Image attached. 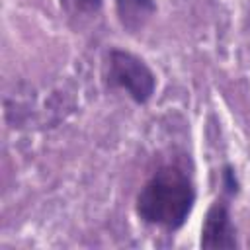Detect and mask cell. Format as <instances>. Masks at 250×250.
Listing matches in <instances>:
<instances>
[{
  "instance_id": "8992f818",
  "label": "cell",
  "mask_w": 250,
  "mask_h": 250,
  "mask_svg": "<svg viewBox=\"0 0 250 250\" xmlns=\"http://www.w3.org/2000/svg\"><path fill=\"white\" fill-rule=\"evenodd\" d=\"M74 2L84 12H98L102 8V0H74Z\"/></svg>"
},
{
  "instance_id": "5b68a950",
  "label": "cell",
  "mask_w": 250,
  "mask_h": 250,
  "mask_svg": "<svg viewBox=\"0 0 250 250\" xmlns=\"http://www.w3.org/2000/svg\"><path fill=\"white\" fill-rule=\"evenodd\" d=\"M223 180H225V189L229 193H236L238 189V182H236V176H234V170L230 166H225V172H223Z\"/></svg>"
},
{
  "instance_id": "6da1fadb",
  "label": "cell",
  "mask_w": 250,
  "mask_h": 250,
  "mask_svg": "<svg viewBox=\"0 0 250 250\" xmlns=\"http://www.w3.org/2000/svg\"><path fill=\"white\" fill-rule=\"evenodd\" d=\"M195 203V189L189 178L174 168H160L137 195V215L166 230H178L189 217Z\"/></svg>"
},
{
  "instance_id": "277c9868",
  "label": "cell",
  "mask_w": 250,
  "mask_h": 250,
  "mask_svg": "<svg viewBox=\"0 0 250 250\" xmlns=\"http://www.w3.org/2000/svg\"><path fill=\"white\" fill-rule=\"evenodd\" d=\"M115 10L121 25L127 31H139L154 16V0H115Z\"/></svg>"
},
{
  "instance_id": "3957f363",
  "label": "cell",
  "mask_w": 250,
  "mask_h": 250,
  "mask_svg": "<svg viewBox=\"0 0 250 250\" xmlns=\"http://www.w3.org/2000/svg\"><path fill=\"white\" fill-rule=\"evenodd\" d=\"M199 246L205 250H230L236 248V234L230 221L229 205L217 199L209 209L201 225Z\"/></svg>"
},
{
  "instance_id": "7a4b0ae2",
  "label": "cell",
  "mask_w": 250,
  "mask_h": 250,
  "mask_svg": "<svg viewBox=\"0 0 250 250\" xmlns=\"http://www.w3.org/2000/svg\"><path fill=\"white\" fill-rule=\"evenodd\" d=\"M107 80L111 86L123 88L137 104H146L156 88V76L146 62L123 49L107 53Z\"/></svg>"
}]
</instances>
